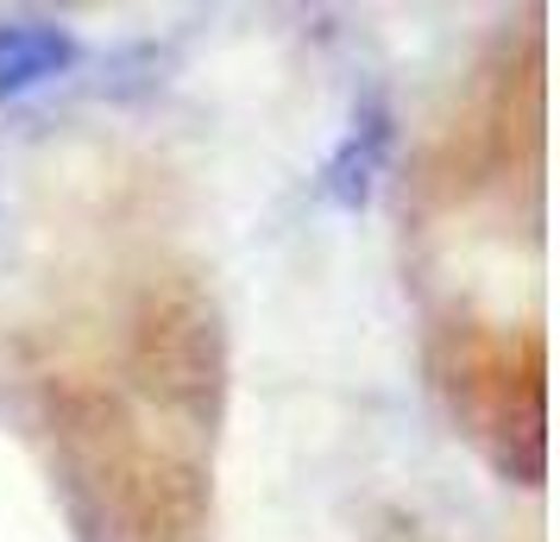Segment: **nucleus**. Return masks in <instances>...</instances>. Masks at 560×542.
Listing matches in <instances>:
<instances>
[{"label": "nucleus", "mask_w": 560, "mask_h": 542, "mask_svg": "<svg viewBox=\"0 0 560 542\" xmlns=\"http://www.w3.org/2000/svg\"><path fill=\"white\" fill-rule=\"evenodd\" d=\"M70 70V38L45 20H13L0 26V102L7 95H26L38 82H51Z\"/></svg>", "instance_id": "f257e3e1"}]
</instances>
